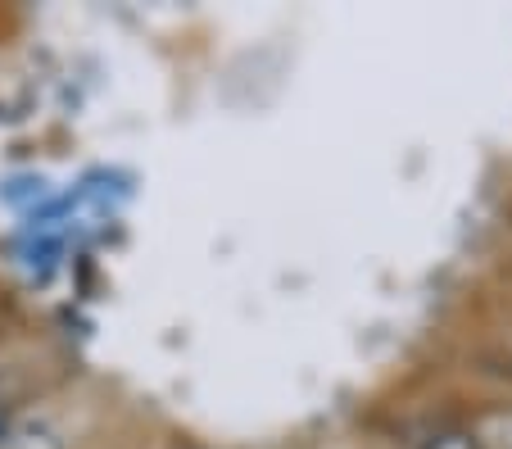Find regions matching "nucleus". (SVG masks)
<instances>
[{
  "label": "nucleus",
  "instance_id": "2",
  "mask_svg": "<svg viewBox=\"0 0 512 449\" xmlns=\"http://www.w3.org/2000/svg\"><path fill=\"white\" fill-rule=\"evenodd\" d=\"M422 449H481V440H476L472 431H440V436H431Z\"/></svg>",
  "mask_w": 512,
  "mask_h": 449
},
{
  "label": "nucleus",
  "instance_id": "1",
  "mask_svg": "<svg viewBox=\"0 0 512 449\" xmlns=\"http://www.w3.org/2000/svg\"><path fill=\"white\" fill-rule=\"evenodd\" d=\"M0 449H64V431L50 418H10Z\"/></svg>",
  "mask_w": 512,
  "mask_h": 449
},
{
  "label": "nucleus",
  "instance_id": "3",
  "mask_svg": "<svg viewBox=\"0 0 512 449\" xmlns=\"http://www.w3.org/2000/svg\"><path fill=\"white\" fill-rule=\"evenodd\" d=\"M168 449H209V445H195V440H173Z\"/></svg>",
  "mask_w": 512,
  "mask_h": 449
}]
</instances>
